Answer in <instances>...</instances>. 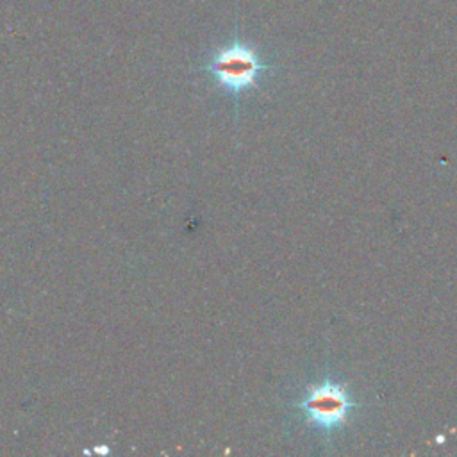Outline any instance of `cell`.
<instances>
[{"label": "cell", "mask_w": 457, "mask_h": 457, "mask_svg": "<svg viewBox=\"0 0 457 457\" xmlns=\"http://www.w3.org/2000/svg\"><path fill=\"white\" fill-rule=\"evenodd\" d=\"M271 68L255 45L237 36L216 48L204 66L212 80L232 96L257 87Z\"/></svg>", "instance_id": "6da1fadb"}, {"label": "cell", "mask_w": 457, "mask_h": 457, "mask_svg": "<svg viewBox=\"0 0 457 457\" xmlns=\"http://www.w3.org/2000/svg\"><path fill=\"white\" fill-rule=\"evenodd\" d=\"M295 407L303 414L309 425L323 432H334L348 425L359 403L352 398L343 382L325 378L311 384Z\"/></svg>", "instance_id": "7a4b0ae2"}]
</instances>
